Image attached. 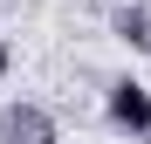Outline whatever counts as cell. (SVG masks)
<instances>
[{
	"label": "cell",
	"instance_id": "6da1fadb",
	"mask_svg": "<svg viewBox=\"0 0 151 144\" xmlns=\"http://www.w3.org/2000/svg\"><path fill=\"white\" fill-rule=\"evenodd\" d=\"M103 110H110V124L117 130H131V137H151V89L137 76H117L103 89Z\"/></svg>",
	"mask_w": 151,
	"mask_h": 144
},
{
	"label": "cell",
	"instance_id": "7a4b0ae2",
	"mask_svg": "<svg viewBox=\"0 0 151 144\" xmlns=\"http://www.w3.org/2000/svg\"><path fill=\"white\" fill-rule=\"evenodd\" d=\"M0 137L7 144H55V117L41 103H7L0 110Z\"/></svg>",
	"mask_w": 151,
	"mask_h": 144
},
{
	"label": "cell",
	"instance_id": "3957f363",
	"mask_svg": "<svg viewBox=\"0 0 151 144\" xmlns=\"http://www.w3.org/2000/svg\"><path fill=\"white\" fill-rule=\"evenodd\" d=\"M110 28H117L124 41H131V48H151V14H144V7H124V14L110 21Z\"/></svg>",
	"mask_w": 151,
	"mask_h": 144
},
{
	"label": "cell",
	"instance_id": "277c9868",
	"mask_svg": "<svg viewBox=\"0 0 151 144\" xmlns=\"http://www.w3.org/2000/svg\"><path fill=\"white\" fill-rule=\"evenodd\" d=\"M7 69H14V55H7V41H0V82H7Z\"/></svg>",
	"mask_w": 151,
	"mask_h": 144
}]
</instances>
